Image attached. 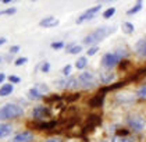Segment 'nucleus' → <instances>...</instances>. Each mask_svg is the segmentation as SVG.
I'll return each instance as SVG.
<instances>
[{
  "label": "nucleus",
  "instance_id": "39",
  "mask_svg": "<svg viewBox=\"0 0 146 142\" xmlns=\"http://www.w3.org/2000/svg\"><path fill=\"white\" fill-rule=\"evenodd\" d=\"M42 71H43V73H49V71H50V63L45 61V63L42 64Z\"/></svg>",
  "mask_w": 146,
  "mask_h": 142
},
{
  "label": "nucleus",
  "instance_id": "35",
  "mask_svg": "<svg viewBox=\"0 0 146 142\" xmlns=\"http://www.w3.org/2000/svg\"><path fill=\"white\" fill-rule=\"evenodd\" d=\"M35 88H36V89H38V91H39L42 95H43V92H49V88L46 87L45 84H40V85H38V87H35Z\"/></svg>",
  "mask_w": 146,
  "mask_h": 142
},
{
  "label": "nucleus",
  "instance_id": "8",
  "mask_svg": "<svg viewBox=\"0 0 146 142\" xmlns=\"http://www.w3.org/2000/svg\"><path fill=\"white\" fill-rule=\"evenodd\" d=\"M50 116H52V110L46 106H36L32 110V117L35 120H43V119H47Z\"/></svg>",
  "mask_w": 146,
  "mask_h": 142
},
{
  "label": "nucleus",
  "instance_id": "4",
  "mask_svg": "<svg viewBox=\"0 0 146 142\" xmlns=\"http://www.w3.org/2000/svg\"><path fill=\"white\" fill-rule=\"evenodd\" d=\"M127 124L128 127L135 132H141L145 130L146 125V119L141 114H129L127 117Z\"/></svg>",
  "mask_w": 146,
  "mask_h": 142
},
{
  "label": "nucleus",
  "instance_id": "42",
  "mask_svg": "<svg viewBox=\"0 0 146 142\" xmlns=\"http://www.w3.org/2000/svg\"><path fill=\"white\" fill-rule=\"evenodd\" d=\"M4 79H6V75H4L3 73H0V84H1V82H3Z\"/></svg>",
  "mask_w": 146,
  "mask_h": 142
},
{
  "label": "nucleus",
  "instance_id": "17",
  "mask_svg": "<svg viewBox=\"0 0 146 142\" xmlns=\"http://www.w3.org/2000/svg\"><path fill=\"white\" fill-rule=\"evenodd\" d=\"M11 131H13V127L10 124H4V123L0 124V138H4V137L10 135Z\"/></svg>",
  "mask_w": 146,
  "mask_h": 142
},
{
  "label": "nucleus",
  "instance_id": "44",
  "mask_svg": "<svg viewBox=\"0 0 146 142\" xmlns=\"http://www.w3.org/2000/svg\"><path fill=\"white\" fill-rule=\"evenodd\" d=\"M100 142H107V141H100Z\"/></svg>",
  "mask_w": 146,
  "mask_h": 142
},
{
  "label": "nucleus",
  "instance_id": "6",
  "mask_svg": "<svg viewBox=\"0 0 146 142\" xmlns=\"http://www.w3.org/2000/svg\"><path fill=\"white\" fill-rule=\"evenodd\" d=\"M99 124H102L100 116H98V114H90L89 117H88L86 125H84V128H82V134L85 135V134H88V132H92Z\"/></svg>",
  "mask_w": 146,
  "mask_h": 142
},
{
  "label": "nucleus",
  "instance_id": "34",
  "mask_svg": "<svg viewBox=\"0 0 146 142\" xmlns=\"http://www.w3.org/2000/svg\"><path fill=\"white\" fill-rule=\"evenodd\" d=\"M27 61H28V59H27V57H20V59H17V60H15V63H14V64L20 67V66H23V64H25Z\"/></svg>",
  "mask_w": 146,
  "mask_h": 142
},
{
  "label": "nucleus",
  "instance_id": "12",
  "mask_svg": "<svg viewBox=\"0 0 146 142\" xmlns=\"http://www.w3.org/2000/svg\"><path fill=\"white\" fill-rule=\"evenodd\" d=\"M34 141V134L31 131H23L17 134L10 142H32Z\"/></svg>",
  "mask_w": 146,
  "mask_h": 142
},
{
  "label": "nucleus",
  "instance_id": "22",
  "mask_svg": "<svg viewBox=\"0 0 146 142\" xmlns=\"http://www.w3.org/2000/svg\"><path fill=\"white\" fill-rule=\"evenodd\" d=\"M123 31L125 33H134L135 27L132 22H123Z\"/></svg>",
  "mask_w": 146,
  "mask_h": 142
},
{
  "label": "nucleus",
  "instance_id": "36",
  "mask_svg": "<svg viewBox=\"0 0 146 142\" xmlns=\"http://www.w3.org/2000/svg\"><path fill=\"white\" fill-rule=\"evenodd\" d=\"M9 81H10V84H18L21 79H20V77H17V75H10L9 77Z\"/></svg>",
  "mask_w": 146,
  "mask_h": 142
},
{
  "label": "nucleus",
  "instance_id": "16",
  "mask_svg": "<svg viewBox=\"0 0 146 142\" xmlns=\"http://www.w3.org/2000/svg\"><path fill=\"white\" fill-rule=\"evenodd\" d=\"M125 81H120V82H115V84H113V85H107V87H103L99 91L102 93H106V92H109V91H114V89H120V88H124L125 87Z\"/></svg>",
  "mask_w": 146,
  "mask_h": 142
},
{
  "label": "nucleus",
  "instance_id": "18",
  "mask_svg": "<svg viewBox=\"0 0 146 142\" xmlns=\"http://www.w3.org/2000/svg\"><path fill=\"white\" fill-rule=\"evenodd\" d=\"M28 98L31 99V100H40V99H43V95L36 88H31L28 91Z\"/></svg>",
  "mask_w": 146,
  "mask_h": 142
},
{
  "label": "nucleus",
  "instance_id": "28",
  "mask_svg": "<svg viewBox=\"0 0 146 142\" xmlns=\"http://www.w3.org/2000/svg\"><path fill=\"white\" fill-rule=\"evenodd\" d=\"M17 11L15 7H9V9H6V10H0V15H11Z\"/></svg>",
  "mask_w": 146,
  "mask_h": 142
},
{
  "label": "nucleus",
  "instance_id": "41",
  "mask_svg": "<svg viewBox=\"0 0 146 142\" xmlns=\"http://www.w3.org/2000/svg\"><path fill=\"white\" fill-rule=\"evenodd\" d=\"M46 142H63L60 138H52V139H49V141H46Z\"/></svg>",
  "mask_w": 146,
  "mask_h": 142
},
{
  "label": "nucleus",
  "instance_id": "9",
  "mask_svg": "<svg viewBox=\"0 0 146 142\" xmlns=\"http://www.w3.org/2000/svg\"><path fill=\"white\" fill-rule=\"evenodd\" d=\"M57 125V121L56 120H52V121H40V123H31L29 127H32L35 130H40V131H45V130H53L54 127Z\"/></svg>",
  "mask_w": 146,
  "mask_h": 142
},
{
  "label": "nucleus",
  "instance_id": "29",
  "mask_svg": "<svg viewBox=\"0 0 146 142\" xmlns=\"http://www.w3.org/2000/svg\"><path fill=\"white\" fill-rule=\"evenodd\" d=\"M118 64H120V68H121L123 71H125V70H128V68L131 67V63H129L128 60H121V61H120Z\"/></svg>",
  "mask_w": 146,
  "mask_h": 142
},
{
  "label": "nucleus",
  "instance_id": "20",
  "mask_svg": "<svg viewBox=\"0 0 146 142\" xmlns=\"http://www.w3.org/2000/svg\"><path fill=\"white\" fill-rule=\"evenodd\" d=\"M67 52L70 55H78L82 52V46H79V45H74V43H68L67 46Z\"/></svg>",
  "mask_w": 146,
  "mask_h": 142
},
{
  "label": "nucleus",
  "instance_id": "5",
  "mask_svg": "<svg viewBox=\"0 0 146 142\" xmlns=\"http://www.w3.org/2000/svg\"><path fill=\"white\" fill-rule=\"evenodd\" d=\"M100 10H102V4H98V6H95V7H90V9H88L86 11H84L78 18H77L75 22H77V24H82V22H85V21H89L92 18H95V15Z\"/></svg>",
  "mask_w": 146,
  "mask_h": 142
},
{
  "label": "nucleus",
  "instance_id": "7",
  "mask_svg": "<svg viewBox=\"0 0 146 142\" xmlns=\"http://www.w3.org/2000/svg\"><path fill=\"white\" fill-rule=\"evenodd\" d=\"M77 81H78V84H81L84 88H92L96 84V79H95L93 74H92V73H88V71L79 74L78 78H77Z\"/></svg>",
  "mask_w": 146,
  "mask_h": 142
},
{
  "label": "nucleus",
  "instance_id": "11",
  "mask_svg": "<svg viewBox=\"0 0 146 142\" xmlns=\"http://www.w3.org/2000/svg\"><path fill=\"white\" fill-rule=\"evenodd\" d=\"M104 98H106V95L104 93H102V92H98L96 95H93L89 100V106L90 107H93V109H96V107H102L103 106V103H104Z\"/></svg>",
  "mask_w": 146,
  "mask_h": 142
},
{
  "label": "nucleus",
  "instance_id": "19",
  "mask_svg": "<svg viewBox=\"0 0 146 142\" xmlns=\"http://www.w3.org/2000/svg\"><path fill=\"white\" fill-rule=\"evenodd\" d=\"M13 91H14V85H11V84L1 85V88H0V96H1V98H3V96H9Z\"/></svg>",
  "mask_w": 146,
  "mask_h": 142
},
{
  "label": "nucleus",
  "instance_id": "3",
  "mask_svg": "<svg viewBox=\"0 0 146 142\" xmlns=\"http://www.w3.org/2000/svg\"><path fill=\"white\" fill-rule=\"evenodd\" d=\"M128 56V52L125 50H117V52H110V53H106V55L102 57V66L104 68H113L115 67L121 60H124V57Z\"/></svg>",
  "mask_w": 146,
  "mask_h": 142
},
{
  "label": "nucleus",
  "instance_id": "15",
  "mask_svg": "<svg viewBox=\"0 0 146 142\" xmlns=\"http://www.w3.org/2000/svg\"><path fill=\"white\" fill-rule=\"evenodd\" d=\"M115 79V74L111 73V71H104V73H100V82L102 84H111L113 81Z\"/></svg>",
  "mask_w": 146,
  "mask_h": 142
},
{
  "label": "nucleus",
  "instance_id": "21",
  "mask_svg": "<svg viewBox=\"0 0 146 142\" xmlns=\"http://www.w3.org/2000/svg\"><path fill=\"white\" fill-rule=\"evenodd\" d=\"M142 7H143V3L142 1H138L136 4H135L132 9H129V10L127 11V14L128 15H132V14H136V13H139V11L142 10Z\"/></svg>",
  "mask_w": 146,
  "mask_h": 142
},
{
  "label": "nucleus",
  "instance_id": "38",
  "mask_svg": "<svg viewBox=\"0 0 146 142\" xmlns=\"http://www.w3.org/2000/svg\"><path fill=\"white\" fill-rule=\"evenodd\" d=\"M9 52H10L11 55L18 53V52H20V46H18V45H14V46H11V47H10V50H9Z\"/></svg>",
  "mask_w": 146,
  "mask_h": 142
},
{
  "label": "nucleus",
  "instance_id": "40",
  "mask_svg": "<svg viewBox=\"0 0 146 142\" xmlns=\"http://www.w3.org/2000/svg\"><path fill=\"white\" fill-rule=\"evenodd\" d=\"M71 68H72V67L70 66V64H67V66L63 68V74H64V75H70V73H71Z\"/></svg>",
  "mask_w": 146,
  "mask_h": 142
},
{
  "label": "nucleus",
  "instance_id": "2",
  "mask_svg": "<svg viewBox=\"0 0 146 142\" xmlns=\"http://www.w3.org/2000/svg\"><path fill=\"white\" fill-rule=\"evenodd\" d=\"M24 114V109L20 107L18 105H14V103H7L4 105L1 109H0V120H14V119H18Z\"/></svg>",
  "mask_w": 146,
  "mask_h": 142
},
{
  "label": "nucleus",
  "instance_id": "13",
  "mask_svg": "<svg viewBox=\"0 0 146 142\" xmlns=\"http://www.w3.org/2000/svg\"><path fill=\"white\" fill-rule=\"evenodd\" d=\"M135 55L139 59H146V39H139L135 43Z\"/></svg>",
  "mask_w": 146,
  "mask_h": 142
},
{
  "label": "nucleus",
  "instance_id": "1",
  "mask_svg": "<svg viewBox=\"0 0 146 142\" xmlns=\"http://www.w3.org/2000/svg\"><path fill=\"white\" fill-rule=\"evenodd\" d=\"M115 31V27H100L98 29H95L93 32H90L89 35H86L84 38V43L85 45H96L104 41L107 36H110L113 32Z\"/></svg>",
  "mask_w": 146,
  "mask_h": 142
},
{
  "label": "nucleus",
  "instance_id": "37",
  "mask_svg": "<svg viewBox=\"0 0 146 142\" xmlns=\"http://www.w3.org/2000/svg\"><path fill=\"white\" fill-rule=\"evenodd\" d=\"M53 49H56V50H58V49H63L64 47V43L63 42H53V43L50 45Z\"/></svg>",
  "mask_w": 146,
  "mask_h": 142
},
{
  "label": "nucleus",
  "instance_id": "23",
  "mask_svg": "<svg viewBox=\"0 0 146 142\" xmlns=\"http://www.w3.org/2000/svg\"><path fill=\"white\" fill-rule=\"evenodd\" d=\"M88 64V59L86 57H79L78 60H77V63H75V67L78 68V70H82V68H85Z\"/></svg>",
  "mask_w": 146,
  "mask_h": 142
},
{
  "label": "nucleus",
  "instance_id": "24",
  "mask_svg": "<svg viewBox=\"0 0 146 142\" xmlns=\"http://www.w3.org/2000/svg\"><path fill=\"white\" fill-rule=\"evenodd\" d=\"M113 142H135L134 137H114L113 138Z\"/></svg>",
  "mask_w": 146,
  "mask_h": 142
},
{
  "label": "nucleus",
  "instance_id": "31",
  "mask_svg": "<svg viewBox=\"0 0 146 142\" xmlns=\"http://www.w3.org/2000/svg\"><path fill=\"white\" fill-rule=\"evenodd\" d=\"M79 96H81V93H71V95H68L67 98H66V102H74V100H78Z\"/></svg>",
  "mask_w": 146,
  "mask_h": 142
},
{
  "label": "nucleus",
  "instance_id": "14",
  "mask_svg": "<svg viewBox=\"0 0 146 142\" xmlns=\"http://www.w3.org/2000/svg\"><path fill=\"white\" fill-rule=\"evenodd\" d=\"M58 24H60V21L57 18H54V17H46V18H43L42 21L39 22V25L45 27V28H53V27H57Z\"/></svg>",
  "mask_w": 146,
  "mask_h": 142
},
{
  "label": "nucleus",
  "instance_id": "30",
  "mask_svg": "<svg viewBox=\"0 0 146 142\" xmlns=\"http://www.w3.org/2000/svg\"><path fill=\"white\" fill-rule=\"evenodd\" d=\"M45 100L47 103H53V102H58V100H61V96L60 95H52L50 98H45Z\"/></svg>",
  "mask_w": 146,
  "mask_h": 142
},
{
  "label": "nucleus",
  "instance_id": "33",
  "mask_svg": "<svg viewBox=\"0 0 146 142\" xmlns=\"http://www.w3.org/2000/svg\"><path fill=\"white\" fill-rule=\"evenodd\" d=\"M129 135V130H125V128H121L117 131V137H128Z\"/></svg>",
  "mask_w": 146,
  "mask_h": 142
},
{
  "label": "nucleus",
  "instance_id": "25",
  "mask_svg": "<svg viewBox=\"0 0 146 142\" xmlns=\"http://www.w3.org/2000/svg\"><path fill=\"white\" fill-rule=\"evenodd\" d=\"M146 75V67H143V68H139V70H136L135 71V74L132 75V78L131 79H139L141 77H145Z\"/></svg>",
  "mask_w": 146,
  "mask_h": 142
},
{
  "label": "nucleus",
  "instance_id": "32",
  "mask_svg": "<svg viewBox=\"0 0 146 142\" xmlns=\"http://www.w3.org/2000/svg\"><path fill=\"white\" fill-rule=\"evenodd\" d=\"M96 52H99V47H98V46H92V47H89V49H88L86 55H88V56H93V55H96Z\"/></svg>",
  "mask_w": 146,
  "mask_h": 142
},
{
  "label": "nucleus",
  "instance_id": "43",
  "mask_svg": "<svg viewBox=\"0 0 146 142\" xmlns=\"http://www.w3.org/2000/svg\"><path fill=\"white\" fill-rule=\"evenodd\" d=\"M6 42H7V39H6V38H0V46H1V45H4Z\"/></svg>",
  "mask_w": 146,
  "mask_h": 142
},
{
  "label": "nucleus",
  "instance_id": "27",
  "mask_svg": "<svg viewBox=\"0 0 146 142\" xmlns=\"http://www.w3.org/2000/svg\"><path fill=\"white\" fill-rule=\"evenodd\" d=\"M114 14H115V9L114 7H109L107 10L103 13V18H111Z\"/></svg>",
  "mask_w": 146,
  "mask_h": 142
},
{
  "label": "nucleus",
  "instance_id": "10",
  "mask_svg": "<svg viewBox=\"0 0 146 142\" xmlns=\"http://www.w3.org/2000/svg\"><path fill=\"white\" fill-rule=\"evenodd\" d=\"M58 84V88L61 89H66V91H70V89H75L78 87V81L77 78H68V79H61L57 82Z\"/></svg>",
  "mask_w": 146,
  "mask_h": 142
},
{
  "label": "nucleus",
  "instance_id": "26",
  "mask_svg": "<svg viewBox=\"0 0 146 142\" xmlns=\"http://www.w3.org/2000/svg\"><path fill=\"white\" fill-rule=\"evenodd\" d=\"M136 96L141 99V100H145V99H146V84H145V85H142V87L138 89Z\"/></svg>",
  "mask_w": 146,
  "mask_h": 142
}]
</instances>
